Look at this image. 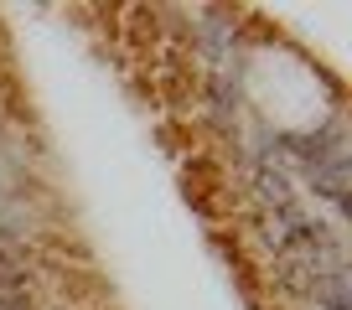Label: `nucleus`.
Returning <instances> with one entry per match:
<instances>
[{
    "label": "nucleus",
    "mask_w": 352,
    "mask_h": 310,
    "mask_svg": "<svg viewBox=\"0 0 352 310\" xmlns=\"http://www.w3.org/2000/svg\"><path fill=\"white\" fill-rule=\"evenodd\" d=\"M0 310H36V300L26 289H11V295H0Z\"/></svg>",
    "instance_id": "1"
}]
</instances>
